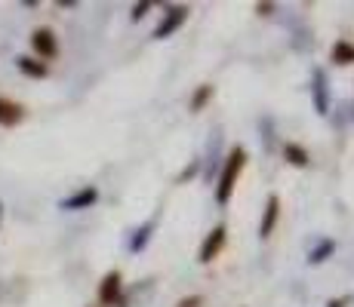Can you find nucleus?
Instances as JSON below:
<instances>
[{"label": "nucleus", "instance_id": "obj_1", "mask_svg": "<svg viewBox=\"0 0 354 307\" xmlns=\"http://www.w3.org/2000/svg\"><path fill=\"white\" fill-rule=\"evenodd\" d=\"M243 166H247V151H243L241 145H234L228 151V157H225V166H222L219 184H216V203H219V206H228V203H231V194H234Z\"/></svg>", "mask_w": 354, "mask_h": 307}, {"label": "nucleus", "instance_id": "obj_2", "mask_svg": "<svg viewBox=\"0 0 354 307\" xmlns=\"http://www.w3.org/2000/svg\"><path fill=\"white\" fill-rule=\"evenodd\" d=\"M188 16H192V10H188V6H182V3H169V6H163V16H160V22L154 25V34H151V37H154V40H167V37H173V34L188 22Z\"/></svg>", "mask_w": 354, "mask_h": 307}, {"label": "nucleus", "instance_id": "obj_3", "mask_svg": "<svg viewBox=\"0 0 354 307\" xmlns=\"http://www.w3.org/2000/svg\"><path fill=\"white\" fill-rule=\"evenodd\" d=\"M99 304L102 307H124V277L120 270H108L99 283Z\"/></svg>", "mask_w": 354, "mask_h": 307}, {"label": "nucleus", "instance_id": "obj_4", "mask_svg": "<svg viewBox=\"0 0 354 307\" xmlns=\"http://www.w3.org/2000/svg\"><path fill=\"white\" fill-rule=\"evenodd\" d=\"M225 240H228V228H225V224H216V228L203 237L201 252H197V261H201V264L216 261V258H219V252L225 249Z\"/></svg>", "mask_w": 354, "mask_h": 307}, {"label": "nucleus", "instance_id": "obj_5", "mask_svg": "<svg viewBox=\"0 0 354 307\" xmlns=\"http://www.w3.org/2000/svg\"><path fill=\"white\" fill-rule=\"evenodd\" d=\"M311 101H315V111L321 114V117L330 114V80H326L324 68L311 71Z\"/></svg>", "mask_w": 354, "mask_h": 307}, {"label": "nucleus", "instance_id": "obj_6", "mask_svg": "<svg viewBox=\"0 0 354 307\" xmlns=\"http://www.w3.org/2000/svg\"><path fill=\"white\" fill-rule=\"evenodd\" d=\"M31 50L37 59H56L59 56V40L53 28H34L31 31Z\"/></svg>", "mask_w": 354, "mask_h": 307}, {"label": "nucleus", "instance_id": "obj_7", "mask_svg": "<svg viewBox=\"0 0 354 307\" xmlns=\"http://www.w3.org/2000/svg\"><path fill=\"white\" fill-rule=\"evenodd\" d=\"M96 200H99V190L93 188V184H86V188L74 190L71 197H65V200L59 203V209H65V212H80V209H90Z\"/></svg>", "mask_w": 354, "mask_h": 307}, {"label": "nucleus", "instance_id": "obj_8", "mask_svg": "<svg viewBox=\"0 0 354 307\" xmlns=\"http://www.w3.org/2000/svg\"><path fill=\"white\" fill-rule=\"evenodd\" d=\"M277 218H281V197H277V194H271L268 200H265L262 221H259V237H262V240H268V237L274 234V228H277Z\"/></svg>", "mask_w": 354, "mask_h": 307}, {"label": "nucleus", "instance_id": "obj_9", "mask_svg": "<svg viewBox=\"0 0 354 307\" xmlns=\"http://www.w3.org/2000/svg\"><path fill=\"white\" fill-rule=\"evenodd\" d=\"M158 224H160V212H154L145 224H142V228H136V230H133V237H129L127 249L133 252V255H136V252H142L148 243H151V237H154V230H158Z\"/></svg>", "mask_w": 354, "mask_h": 307}, {"label": "nucleus", "instance_id": "obj_10", "mask_svg": "<svg viewBox=\"0 0 354 307\" xmlns=\"http://www.w3.org/2000/svg\"><path fill=\"white\" fill-rule=\"evenodd\" d=\"M25 120V108L19 105V101H12V99H3L0 95V126H19V123Z\"/></svg>", "mask_w": 354, "mask_h": 307}, {"label": "nucleus", "instance_id": "obj_11", "mask_svg": "<svg viewBox=\"0 0 354 307\" xmlns=\"http://www.w3.org/2000/svg\"><path fill=\"white\" fill-rule=\"evenodd\" d=\"M16 68L25 74V77H31V80H44L46 74H50V68H46L44 61L31 59V56H16Z\"/></svg>", "mask_w": 354, "mask_h": 307}, {"label": "nucleus", "instance_id": "obj_12", "mask_svg": "<svg viewBox=\"0 0 354 307\" xmlns=\"http://www.w3.org/2000/svg\"><path fill=\"white\" fill-rule=\"evenodd\" d=\"M283 160H287L290 166H296V169H305L311 163V154L305 151L299 141H287V145H283Z\"/></svg>", "mask_w": 354, "mask_h": 307}, {"label": "nucleus", "instance_id": "obj_13", "mask_svg": "<svg viewBox=\"0 0 354 307\" xmlns=\"http://www.w3.org/2000/svg\"><path fill=\"white\" fill-rule=\"evenodd\" d=\"M330 59L336 61V65H354V43L351 40H336L333 43V50H330Z\"/></svg>", "mask_w": 354, "mask_h": 307}, {"label": "nucleus", "instance_id": "obj_14", "mask_svg": "<svg viewBox=\"0 0 354 307\" xmlns=\"http://www.w3.org/2000/svg\"><path fill=\"white\" fill-rule=\"evenodd\" d=\"M333 252H336V240H330V237H326V240H321L317 246H311V252H308V264H324L326 258L333 255Z\"/></svg>", "mask_w": 354, "mask_h": 307}, {"label": "nucleus", "instance_id": "obj_15", "mask_svg": "<svg viewBox=\"0 0 354 307\" xmlns=\"http://www.w3.org/2000/svg\"><path fill=\"white\" fill-rule=\"evenodd\" d=\"M213 92H216V86H213V83H201V86L194 90L192 101H188V108H192L194 114H197V111H203V108H207V101L213 99Z\"/></svg>", "mask_w": 354, "mask_h": 307}, {"label": "nucleus", "instance_id": "obj_16", "mask_svg": "<svg viewBox=\"0 0 354 307\" xmlns=\"http://www.w3.org/2000/svg\"><path fill=\"white\" fill-rule=\"evenodd\" d=\"M151 6H154V3H148V0H142V3H136V6H133V12H129V19H133V22H139V19H145Z\"/></svg>", "mask_w": 354, "mask_h": 307}, {"label": "nucleus", "instance_id": "obj_17", "mask_svg": "<svg viewBox=\"0 0 354 307\" xmlns=\"http://www.w3.org/2000/svg\"><path fill=\"white\" fill-rule=\"evenodd\" d=\"M176 307H203V298L201 295H188V298H182Z\"/></svg>", "mask_w": 354, "mask_h": 307}, {"label": "nucleus", "instance_id": "obj_18", "mask_svg": "<svg viewBox=\"0 0 354 307\" xmlns=\"http://www.w3.org/2000/svg\"><path fill=\"white\" fill-rule=\"evenodd\" d=\"M197 169H201V160H194V163H192V166H188V169H182V175H179V181H185V179H192V175L197 172Z\"/></svg>", "mask_w": 354, "mask_h": 307}, {"label": "nucleus", "instance_id": "obj_19", "mask_svg": "<svg viewBox=\"0 0 354 307\" xmlns=\"http://www.w3.org/2000/svg\"><path fill=\"white\" fill-rule=\"evenodd\" d=\"M271 10H274V3H256V12H259V16H271Z\"/></svg>", "mask_w": 354, "mask_h": 307}, {"label": "nucleus", "instance_id": "obj_20", "mask_svg": "<svg viewBox=\"0 0 354 307\" xmlns=\"http://www.w3.org/2000/svg\"><path fill=\"white\" fill-rule=\"evenodd\" d=\"M326 307H345L342 298H333V301H326Z\"/></svg>", "mask_w": 354, "mask_h": 307}, {"label": "nucleus", "instance_id": "obj_21", "mask_svg": "<svg viewBox=\"0 0 354 307\" xmlns=\"http://www.w3.org/2000/svg\"><path fill=\"white\" fill-rule=\"evenodd\" d=\"M0 221H3V203H0Z\"/></svg>", "mask_w": 354, "mask_h": 307}]
</instances>
